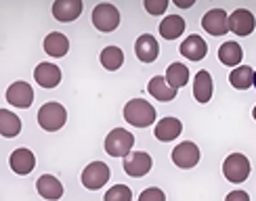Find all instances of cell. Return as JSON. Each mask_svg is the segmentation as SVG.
<instances>
[{
    "label": "cell",
    "mask_w": 256,
    "mask_h": 201,
    "mask_svg": "<svg viewBox=\"0 0 256 201\" xmlns=\"http://www.w3.org/2000/svg\"><path fill=\"white\" fill-rule=\"evenodd\" d=\"M8 166H10V170H13L15 174L26 176V174H30L32 170H34L36 157H34V153H32L30 149L21 147V149H15L13 153H10V157H8Z\"/></svg>",
    "instance_id": "obj_12"
},
{
    "label": "cell",
    "mask_w": 256,
    "mask_h": 201,
    "mask_svg": "<svg viewBox=\"0 0 256 201\" xmlns=\"http://www.w3.org/2000/svg\"><path fill=\"white\" fill-rule=\"evenodd\" d=\"M166 82L170 84L172 88H183L185 84L189 82V69H187V65H183V63H170L168 65V69H166Z\"/></svg>",
    "instance_id": "obj_25"
},
{
    "label": "cell",
    "mask_w": 256,
    "mask_h": 201,
    "mask_svg": "<svg viewBox=\"0 0 256 201\" xmlns=\"http://www.w3.org/2000/svg\"><path fill=\"white\" fill-rule=\"evenodd\" d=\"M185 31V19L178 15H168L160 23V34L164 40H176Z\"/></svg>",
    "instance_id": "obj_23"
},
{
    "label": "cell",
    "mask_w": 256,
    "mask_h": 201,
    "mask_svg": "<svg viewBox=\"0 0 256 201\" xmlns=\"http://www.w3.org/2000/svg\"><path fill=\"white\" fill-rule=\"evenodd\" d=\"M202 27L210 36H225L229 31V15L222 8H212L202 17Z\"/></svg>",
    "instance_id": "obj_9"
},
{
    "label": "cell",
    "mask_w": 256,
    "mask_h": 201,
    "mask_svg": "<svg viewBox=\"0 0 256 201\" xmlns=\"http://www.w3.org/2000/svg\"><path fill=\"white\" fill-rule=\"evenodd\" d=\"M180 55H183L185 59L189 61H202L206 55H208V44H206V40L194 34V36H189L183 40V44H180Z\"/></svg>",
    "instance_id": "obj_15"
},
{
    "label": "cell",
    "mask_w": 256,
    "mask_h": 201,
    "mask_svg": "<svg viewBox=\"0 0 256 201\" xmlns=\"http://www.w3.org/2000/svg\"><path fill=\"white\" fill-rule=\"evenodd\" d=\"M68 50H70V40L61 31H50L44 38V52H48L50 57L61 59L68 55Z\"/></svg>",
    "instance_id": "obj_21"
},
{
    "label": "cell",
    "mask_w": 256,
    "mask_h": 201,
    "mask_svg": "<svg viewBox=\"0 0 256 201\" xmlns=\"http://www.w3.org/2000/svg\"><path fill=\"white\" fill-rule=\"evenodd\" d=\"M66 122H68V111L61 103H55V101L44 103L38 111V124H40V128L46 132L61 130L63 126H66Z\"/></svg>",
    "instance_id": "obj_2"
},
{
    "label": "cell",
    "mask_w": 256,
    "mask_h": 201,
    "mask_svg": "<svg viewBox=\"0 0 256 201\" xmlns=\"http://www.w3.org/2000/svg\"><path fill=\"white\" fill-rule=\"evenodd\" d=\"M101 65L105 69H110V71H116V69H120L122 67V63H124V52L122 48L118 46H105L101 50Z\"/></svg>",
    "instance_id": "obj_27"
},
{
    "label": "cell",
    "mask_w": 256,
    "mask_h": 201,
    "mask_svg": "<svg viewBox=\"0 0 256 201\" xmlns=\"http://www.w3.org/2000/svg\"><path fill=\"white\" fill-rule=\"evenodd\" d=\"M103 201H132V191L126 185H114L108 193H105Z\"/></svg>",
    "instance_id": "obj_28"
},
{
    "label": "cell",
    "mask_w": 256,
    "mask_h": 201,
    "mask_svg": "<svg viewBox=\"0 0 256 201\" xmlns=\"http://www.w3.org/2000/svg\"><path fill=\"white\" fill-rule=\"evenodd\" d=\"M242 57H244V50L238 42H233V40L220 44V48H218V59L222 65H227V67H240Z\"/></svg>",
    "instance_id": "obj_22"
},
{
    "label": "cell",
    "mask_w": 256,
    "mask_h": 201,
    "mask_svg": "<svg viewBox=\"0 0 256 201\" xmlns=\"http://www.w3.org/2000/svg\"><path fill=\"white\" fill-rule=\"evenodd\" d=\"M124 172L132 178H141L145 174H149V170L154 168V160L152 155L145 153V151H134L128 157H124Z\"/></svg>",
    "instance_id": "obj_8"
},
{
    "label": "cell",
    "mask_w": 256,
    "mask_h": 201,
    "mask_svg": "<svg viewBox=\"0 0 256 201\" xmlns=\"http://www.w3.org/2000/svg\"><path fill=\"white\" fill-rule=\"evenodd\" d=\"M147 90H149V94H152V97H154L156 101H160V103L174 101V97H176V88L170 86V84L166 82V78H162V76H156V78L149 80Z\"/></svg>",
    "instance_id": "obj_20"
},
{
    "label": "cell",
    "mask_w": 256,
    "mask_h": 201,
    "mask_svg": "<svg viewBox=\"0 0 256 201\" xmlns=\"http://www.w3.org/2000/svg\"><path fill=\"white\" fill-rule=\"evenodd\" d=\"M252 115H254V120H256V107H254V109H252Z\"/></svg>",
    "instance_id": "obj_33"
},
{
    "label": "cell",
    "mask_w": 256,
    "mask_h": 201,
    "mask_svg": "<svg viewBox=\"0 0 256 201\" xmlns=\"http://www.w3.org/2000/svg\"><path fill=\"white\" fill-rule=\"evenodd\" d=\"M225 201H250V195L246 191H231L225 197Z\"/></svg>",
    "instance_id": "obj_31"
},
{
    "label": "cell",
    "mask_w": 256,
    "mask_h": 201,
    "mask_svg": "<svg viewBox=\"0 0 256 201\" xmlns=\"http://www.w3.org/2000/svg\"><path fill=\"white\" fill-rule=\"evenodd\" d=\"M222 174L229 183L240 185L250 176V160L242 153H231L225 162H222Z\"/></svg>",
    "instance_id": "obj_4"
},
{
    "label": "cell",
    "mask_w": 256,
    "mask_h": 201,
    "mask_svg": "<svg viewBox=\"0 0 256 201\" xmlns=\"http://www.w3.org/2000/svg\"><path fill=\"white\" fill-rule=\"evenodd\" d=\"M134 52H136V59L141 63H154L160 55V46H158V40L149 34L138 36L134 42Z\"/></svg>",
    "instance_id": "obj_14"
},
{
    "label": "cell",
    "mask_w": 256,
    "mask_h": 201,
    "mask_svg": "<svg viewBox=\"0 0 256 201\" xmlns=\"http://www.w3.org/2000/svg\"><path fill=\"white\" fill-rule=\"evenodd\" d=\"M124 120L134 128H147L156 122V109L143 99H132L124 105Z\"/></svg>",
    "instance_id": "obj_1"
},
{
    "label": "cell",
    "mask_w": 256,
    "mask_h": 201,
    "mask_svg": "<svg viewBox=\"0 0 256 201\" xmlns=\"http://www.w3.org/2000/svg\"><path fill=\"white\" fill-rule=\"evenodd\" d=\"M6 101L13 105V107L19 109H28L32 103H34V88L30 86L28 82H15L10 84L8 90H6Z\"/></svg>",
    "instance_id": "obj_10"
},
{
    "label": "cell",
    "mask_w": 256,
    "mask_h": 201,
    "mask_svg": "<svg viewBox=\"0 0 256 201\" xmlns=\"http://www.w3.org/2000/svg\"><path fill=\"white\" fill-rule=\"evenodd\" d=\"M134 145V136L124 128H114L105 136V153L112 157H128Z\"/></svg>",
    "instance_id": "obj_3"
},
{
    "label": "cell",
    "mask_w": 256,
    "mask_h": 201,
    "mask_svg": "<svg viewBox=\"0 0 256 201\" xmlns=\"http://www.w3.org/2000/svg\"><path fill=\"white\" fill-rule=\"evenodd\" d=\"M174 4H176V6H183V8H189L194 2H191V0H187V2H180V0H174Z\"/></svg>",
    "instance_id": "obj_32"
},
{
    "label": "cell",
    "mask_w": 256,
    "mask_h": 201,
    "mask_svg": "<svg viewBox=\"0 0 256 201\" xmlns=\"http://www.w3.org/2000/svg\"><path fill=\"white\" fill-rule=\"evenodd\" d=\"M200 162V147L191 141H183L178 143L172 149V164L180 170H189V168H196V164Z\"/></svg>",
    "instance_id": "obj_7"
},
{
    "label": "cell",
    "mask_w": 256,
    "mask_h": 201,
    "mask_svg": "<svg viewBox=\"0 0 256 201\" xmlns=\"http://www.w3.org/2000/svg\"><path fill=\"white\" fill-rule=\"evenodd\" d=\"M36 189H38V195L48 201L61 199V195H63V185L59 178H55L52 174H42L36 181Z\"/></svg>",
    "instance_id": "obj_17"
},
{
    "label": "cell",
    "mask_w": 256,
    "mask_h": 201,
    "mask_svg": "<svg viewBox=\"0 0 256 201\" xmlns=\"http://www.w3.org/2000/svg\"><path fill=\"white\" fill-rule=\"evenodd\" d=\"M212 92H214V84H212V76L206 71V69H202L196 73V80H194V97L198 103H208L212 99Z\"/></svg>",
    "instance_id": "obj_19"
},
{
    "label": "cell",
    "mask_w": 256,
    "mask_h": 201,
    "mask_svg": "<svg viewBox=\"0 0 256 201\" xmlns=\"http://www.w3.org/2000/svg\"><path fill=\"white\" fill-rule=\"evenodd\" d=\"M34 80L42 88H55L61 82V69L55 65V63H40V65L34 69Z\"/></svg>",
    "instance_id": "obj_16"
},
{
    "label": "cell",
    "mask_w": 256,
    "mask_h": 201,
    "mask_svg": "<svg viewBox=\"0 0 256 201\" xmlns=\"http://www.w3.org/2000/svg\"><path fill=\"white\" fill-rule=\"evenodd\" d=\"M92 25L103 34L114 31L120 25V10L110 2H101L92 8Z\"/></svg>",
    "instance_id": "obj_5"
},
{
    "label": "cell",
    "mask_w": 256,
    "mask_h": 201,
    "mask_svg": "<svg viewBox=\"0 0 256 201\" xmlns=\"http://www.w3.org/2000/svg\"><path fill=\"white\" fill-rule=\"evenodd\" d=\"M108 181H110V166L105 162H92L82 172V185L88 191H97L103 185H108Z\"/></svg>",
    "instance_id": "obj_6"
},
{
    "label": "cell",
    "mask_w": 256,
    "mask_h": 201,
    "mask_svg": "<svg viewBox=\"0 0 256 201\" xmlns=\"http://www.w3.org/2000/svg\"><path fill=\"white\" fill-rule=\"evenodd\" d=\"M82 13V0H55L52 2V17L61 23L78 19Z\"/></svg>",
    "instance_id": "obj_13"
},
{
    "label": "cell",
    "mask_w": 256,
    "mask_h": 201,
    "mask_svg": "<svg viewBox=\"0 0 256 201\" xmlns=\"http://www.w3.org/2000/svg\"><path fill=\"white\" fill-rule=\"evenodd\" d=\"M256 25V19L250 10L246 8H236L233 13L229 15V31H233L236 36H248L254 31Z\"/></svg>",
    "instance_id": "obj_11"
},
{
    "label": "cell",
    "mask_w": 256,
    "mask_h": 201,
    "mask_svg": "<svg viewBox=\"0 0 256 201\" xmlns=\"http://www.w3.org/2000/svg\"><path fill=\"white\" fill-rule=\"evenodd\" d=\"M21 132V120L13 111L2 109L0 111V134L4 139H15V136Z\"/></svg>",
    "instance_id": "obj_26"
},
{
    "label": "cell",
    "mask_w": 256,
    "mask_h": 201,
    "mask_svg": "<svg viewBox=\"0 0 256 201\" xmlns=\"http://www.w3.org/2000/svg\"><path fill=\"white\" fill-rule=\"evenodd\" d=\"M143 6L149 15H162L168 8V0H143Z\"/></svg>",
    "instance_id": "obj_29"
},
{
    "label": "cell",
    "mask_w": 256,
    "mask_h": 201,
    "mask_svg": "<svg viewBox=\"0 0 256 201\" xmlns=\"http://www.w3.org/2000/svg\"><path fill=\"white\" fill-rule=\"evenodd\" d=\"M138 201H166V195L162 189L152 187V189H145V191L138 195Z\"/></svg>",
    "instance_id": "obj_30"
},
{
    "label": "cell",
    "mask_w": 256,
    "mask_h": 201,
    "mask_svg": "<svg viewBox=\"0 0 256 201\" xmlns=\"http://www.w3.org/2000/svg\"><path fill=\"white\" fill-rule=\"evenodd\" d=\"M254 69L248 67V65H240L236 67L231 73H229V82H231V86L233 88H238V90H248L250 86H254Z\"/></svg>",
    "instance_id": "obj_24"
},
{
    "label": "cell",
    "mask_w": 256,
    "mask_h": 201,
    "mask_svg": "<svg viewBox=\"0 0 256 201\" xmlns=\"http://www.w3.org/2000/svg\"><path fill=\"white\" fill-rule=\"evenodd\" d=\"M180 132H183V124H180L178 118H162L156 124V130H154L156 139L162 141V143L174 141Z\"/></svg>",
    "instance_id": "obj_18"
},
{
    "label": "cell",
    "mask_w": 256,
    "mask_h": 201,
    "mask_svg": "<svg viewBox=\"0 0 256 201\" xmlns=\"http://www.w3.org/2000/svg\"><path fill=\"white\" fill-rule=\"evenodd\" d=\"M254 86H256V73H254Z\"/></svg>",
    "instance_id": "obj_34"
}]
</instances>
